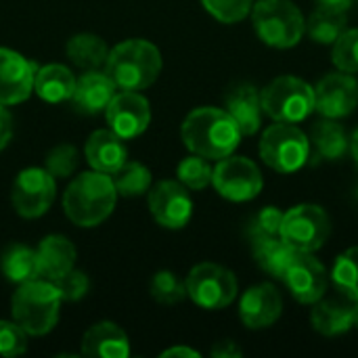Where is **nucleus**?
<instances>
[{
  "label": "nucleus",
  "instance_id": "obj_28",
  "mask_svg": "<svg viewBox=\"0 0 358 358\" xmlns=\"http://www.w3.org/2000/svg\"><path fill=\"white\" fill-rule=\"evenodd\" d=\"M0 271L10 283H27L31 279H38V260L36 250L23 243L8 245L0 256Z\"/></svg>",
  "mask_w": 358,
  "mask_h": 358
},
{
  "label": "nucleus",
  "instance_id": "obj_5",
  "mask_svg": "<svg viewBox=\"0 0 358 358\" xmlns=\"http://www.w3.org/2000/svg\"><path fill=\"white\" fill-rule=\"evenodd\" d=\"M250 15L256 36L273 48H292L306 34V19L292 0H258Z\"/></svg>",
  "mask_w": 358,
  "mask_h": 358
},
{
  "label": "nucleus",
  "instance_id": "obj_18",
  "mask_svg": "<svg viewBox=\"0 0 358 358\" xmlns=\"http://www.w3.org/2000/svg\"><path fill=\"white\" fill-rule=\"evenodd\" d=\"M84 155L92 170L111 176L128 162V147L113 130H96L88 136Z\"/></svg>",
  "mask_w": 358,
  "mask_h": 358
},
{
  "label": "nucleus",
  "instance_id": "obj_25",
  "mask_svg": "<svg viewBox=\"0 0 358 358\" xmlns=\"http://www.w3.org/2000/svg\"><path fill=\"white\" fill-rule=\"evenodd\" d=\"M73 88H76V78H73L71 69H67L65 65L50 63V65H44V67L36 69L34 92L42 101H46V103L71 101Z\"/></svg>",
  "mask_w": 358,
  "mask_h": 358
},
{
  "label": "nucleus",
  "instance_id": "obj_34",
  "mask_svg": "<svg viewBox=\"0 0 358 358\" xmlns=\"http://www.w3.org/2000/svg\"><path fill=\"white\" fill-rule=\"evenodd\" d=\"M78 164H80V153L69 143L52 147L46 153V159H44V168L55 178H71L76 174V170H78Z\"/></svg>",
  "mask_w": 358,
  "mask_h": 358
},
{
  "label": "nucleus",
  "instance_id": "obj_13",
  "mask_svg": "<svg viewBox=\"0 0 358 358\" xmlns=\"http://www.w3.org/2000/svg\"><path fill=\"white\" fill-rule=\"evenodd\" d=\"M109 130L124 141L141 136L151 124V105L138 90H120L105 109Z\"/></svg>",
  "mask_w": 358,
  "mask_h": 358
},
{
  "label": "nucleus",
  "instance_id": "obj_38",
  "mask_svg": "<svg viewBox=\"0 0 358 358\" xmlns=\"http://www.w3.org/2000/svg\"><path fill=\"white\" fill-rule=\"evenodd\" d=\"M55 285H57V289H59L63 302H78V300H82V298L88 294V289H90V281H88L86 273L76 271V268H71V271L65 273L61 279H57Z\"/></svg>",
  "mask_w": 358,
  "mask_h": 358
},
{
  "label": "nucleus",
  "instance_id": "obj_35",
  "mask_svg": "<svg viewBox=\"0 0 358 358\" xmlns=\"http://www.w3.org/2000/svg\"><path fill=\"white\" fill-rule=\"evenodd\" d=\"M331 57L340 71L357 73L358 71V29H346L334 44Z\"/></svg>",
  "mask_w": 358,
  "mask_h": 358
},
{
  "label": "nucleus",
  "instance_id": "obj_30",
  "mask_svg": "<svg viewBox=\"0 0 358 358\" xmlns=\"http://www.w3.org/2000/svg\"><path fill=\"white\" fill-rule=\"evenodd\" d=\"M113 187L122 197H141L151 189V170L141 162H126L117 172L111 174Z\"/></svg>",
  "mask_w": 358,
  "mask_h": 358
},
{
  "label": "nucleus",
  "instance_id": "obj_36",
  "mask_svg": "<svg viewBox=\"0 0 358 358\" xmlns=\"http://www.w3.org/2000/svg\"><path fill=\"white\" fill-rule=\"evenodd\" d=\"M206 10L220 23H239L250 13L256 0H201Z\"/></svg>",
  "mask_w": 358,
  "mask_h": 358
},
{
  "label": "nucleus",
  "instance_id": "obj_45",
  "mask_svg": "<svg viewBox=\"0 0 358 358\" xmlns=\"http://www.w3.org/2000/svg\"><path fill=\"white\" fill-rule=\"evenodd\" d=\"M355 327L358 329V300L355 302Z\"/></svg>",
  "mask_w": 358,
  "mask_h": 358
},
{
  "label": "nucleus",
  "instance_id": "obj_23",
  "mask_svg": "<svg viewBox=\"0 0 358 358\" xmlns=\"http://www.w3.org/2000/svg\"><path fill=\"white\" fill-rule=\"evenodd\" d=\"M310 325L315 331L327 338L342 336L355 327V302L327 298L325 296L313 304L310 310Z\"/></svg>",
  "mask_w": 358,
  "mask_h": 358
},
{
  "label": "nucleus",
  "instance_id": "obj_47",
  "mask_svg": "<svg viewBox=\"0 0 358 358\" xmlns=\"http://www.w3.org/2000/svg\"><path fill=\"white\" fill-rule=\"evenodd\" d=\"M357 2H358V0H357Z\"/></svg>",
  "mask_w": 358,
  "mask_h": 358
},
{
  "label": "nucleus",
  "instance_id": "obj_8",
  "mask_svg": "<svg viewBox=\"0 0 358 358\" xmlns=\"http://www.w3.org/2000/svg\"><path fill=\"white\" fill-rule=\"evenodd\" d=\"M187 298L193 300L203 310H222L231 306L237 298V279L235 275L220 264L201 262L193 266L187 275Z\"/></svg>",
  "mask_w": 358,
  "mask_h": 358
},
{
  "label": "nucleus",
  "instance_id": "obj_12",
  "mask_svg": "<svg viewBox=\"0 0 358 358\" xmlns=\"http://www.w3.org/2000/svg\"><path fill=\"white\" fill-rule=\"evenodd\" d=\"M147 201L153 220L170 231L185 229L193 216L191 193L178 180H159L149 189Z\"/></svg>",
  "mask_w": 358,
  "mask_h": 358
},
{
  "label": "nucleus",
  "instance_id": "obj_14",
  "mask_svg": "<svg viewBox=\"0 0 358 358\" xmlns=\"http://www.w3.org/2000/svg\"><path fill=\"white\" fill-rule=\"evenodd\" d=\"M283 281L289 289V294L300 304H315L319 302L327 292V271L325 266L315 258L313 252H296L292 258Z\"/></svg>",
  "mask_w": 358,
  "mask_h": 358
},
{
  "label": "nucleus",
  "instance_id": "obj_46",
  "mask_svg": "<svg viewBox=\"0 0 358 358\" xmlns=\"http://www.w3.org/2000/svg\"><path fill=\"white\" fill-rule=\"evenodd\" d=\"M357 197H358V187H357Z\"/></svg>",
  "mask_w": 358,
  "mask_h": 358
},
{
  "label": "nucleus",
  "instance_id": "obj_39",
  "mask_svg": "<svg viewBox=\"0 0 358 358\" xmlns=\"http://www.w3.org/2000/svg\"><path fill=\"white\" fill-rule=\"evenodd\" d=\"M281 222H283V212L275 206H266L256 214L250 233L252 237H281Z\"/></svg>",
  "mask_w": 358,
  "mask_h": 358
},
{
  "label": "nucleus",
  "instance_id": "obj_40",
  "mask_svg": "<svg viewBox=\"0 0 358 358\" xmlns=\"http://www.w3.org/2000/svg\"><path fill=\"white\" fill-rule=\"evenodd\" d=\"M15 132V124H13V115L8 113L6 105H0V151L10 143Z\"/></svg>",
  "mask_w": 358,
  "mask_h": 358
},
{
  "label": "nucleus",
  "instance_id": "obj_20",
  "mask_svg": "<svg viewBox=\"0 0 358 358\" xmlns=\"http://www.w3.org/2000/svg\"><path fill=\"white\" fill-rule=\"evenodd\" d=\"M224 109L235 120L243 136H254L262 126L260 90L252 84H239L224 96Z\"/></svg>",
  "mask_w": 358,
  "mask_h": 358
},
{
  "label": "nucleus",
  "instance_id": "obj_44",
  "mask_svg": "<svg viewBox=\"0 0 358 358\" xmlns=\"http://www.w3.org/2000/svg\"><path fill=\"white\" fill-rule=\"evenodd\" d=\"M350 153H352L355 162H357V164H358V128H357V130H355L352 138H350Z\"/></svg>",
  "mask_w": 358,
  "mask_h": 358
},
{
  "label": "nucleus",
  "instance_id": "obj_31",
  "mask_svg": "<svg viewBox=\"0 0 358 358\" xmlns=\"http://www.w3.org/2000/svg\"><path fill=\"white\" fill-rule=\"evenodd\" d=\"M331 279L336 287L352 302L358 300V245L348 248L344 254L336 258L331 268Z\"/></svg>",
  "mask_w": 358,
  "mask_h": 358
},
{
  "label": "nucleus",
  "instance_id": "obj_9",
  "mask_svg": "<svg viewBox=\"0 0 358 358\" xmlns=\"http://www.w3.org/2000/svg\"><path fill=\"white\" fill-rule=\"evenodd\" d=\"M331 235L329 214L317 203H300L283 212L281 239L298 252H319Z\"/></svg>",
  "mask_w": 358,
  "mask_h": 358
},
{
  "label": "nucleus",
  "instance_id": "obj_3",
  "mask_svg": "<svg viewBox=\"0 0 358 358\" xmlns=\"http://www.w3.org/2000/svg\"><path fill=\"white\" fill-rule=\"evenodd\" d=\"M117 90H145L162 73V52L143 38H130L109 50L103 69Z\"/></svg>",
  "mask_w": 358,
  "mask_h": 358
},
{
  "label": "nucleus",
  "instance_id": "obj_37",
  "mask_svg": "<svg viewBox=\"0 0 358 358\" xmlns=\"http://www.w3.org/2000/svg\"><path fill=\"white\" fill-rule=\"evenodd\" d=\"M25 350L27 331L17 321H0V357H19Z\"/></svg>",
  "mask_w": 358,
  "mask_h": 358
},
{
  "label": "nucleus",
  "instance_id": "obj_27",
  "mask_svg": "<svg viewBox=\"0 0 358 358\" xmlns=\"http://www.w3.org/2000/svg\"><path fill=\"white\" fill-rule=\"evenodd\" d=\"M65 52H67L69 61L84 71L105 67L107 57H109V48H107L105 40L96 34H88V31L71 36L67 40Z\"/></svg>",
  "mask_w": 358,
  "mask_h": 358
},
{
  "label": "nucleus",
  "instance_id": "obj_42",
  "mask_svg": "<svg viewBox=\"0 0 358 358\" xmlns=\"http://www.w3.org/2000/svg\"><path fill=\"white\" fill-rule=\"evenodd\" d=\"M162 357H164V358H168V357H191V358H197V357H199V352H197V350H193V348L176 346V348H168V350H164V352H162Z\"/></svg>",
  "mask_w": 358,
  "mask_h": 358
},
{
  "label": "nucleus",
  "instance_id": "obj_24",
  "mask_svg": "<svg viewBox=\"0 0 358 358\" xmlns=\"http://www.w3.org/2000/svg\"><path fill=\"white\" fill-rule=\"evenodd\" d=\"M308 141H310V149H315V155L325 162H338L350 149V138L346 128L338 124V120H329V117H323L313 126Z\"/></svg>",
  "mask_w": 358,
  "mask_h": 358
},
{
  "label": "nucleus",
  "instance_id": "obj_10",
  "mask_svg": "<svg viewBox=\"0 0 358 358\" xmlns=\"http://www.w3.org/2000/svg\"><path fill=\"white\" fill-rule=\"evenodd\" d=\"M212 185L220 197L235 203H243L260 195L264 187V178L260 168L252 159L231 153L218 159L212 174Z\"/></svg>",
  "mask_w": 358,
  "mask_h": 358
},
{
  "label": "nucleus",
  "instance_id": "obj_16",
  "mask_svg": "<svg viewBox=\"0 0 358 358\" xmlns=\"http://www.w3.org/2000/svg\"><path fill=\"white\" fill-rule=\"evenodd\" d=\"M36 65L13 48H0V105H19L34 92Z\"/></svg>",
  "mask_w": 358,
  "mask_h": 358
},
{
  "label": "nucleus",
  "instance_id": "obj_15",
  "mask_svg": "<svg viewBox=\"0 0 358 358\" xmlns=\"http://www.w3.org/2000/svg\"><path fill=\"white\" fill-rule=\"evenodd\" d=\"M358 105V82L346 71L327 73L315 86V111L329 120L350 115Z\"/></svg>",
  "mask_w": 358,
  "mask_h": 358
},
{
  "label": "nucleus",
  "instance_id": "obj_32",
  "mask_svg": "<svg viewBox=\"0 0 358 358\" xmlns=\"http://www.w3.org/2000/svg\"><path fill=\"white\" fill-rule=\"evenodd\" d=\"M212 174L214 168L210 166V159L195 153L185 157L176 168V180L182 182L189 191H203L206 187H210Z\"/></svg>",
  "mask_w": 358,
  "mask_h": 358
},
{
  "label": "nucleus",
  "instance_id": "obj_4",
  "mask_svg": "<svg viewBox=\"0 0 358 358\" xmlns=\"http://www.w3.org/2000/svg\"><path fill=\"white\" fill-rule=\"evenodd\" d=\"M61 294L52 281L31 279L21 283L10 300V315L27 336H46L61 315Z\"/></svg>",
  "mask_w": 358,
  "mask_h": 358
},
{
  "label": "nucleus",
  "instance_id": "obj_33",
  "mask_svg": "<svg viewBox=\"0 0 358 358\" xmlns=\"http://www.w3.org/2000/svg\"><path fill=\"white\" fill-rule=\"evenodd\" d=\"M149 292L159 304H178L187 298V285L172 271H159L149 283Z\"/></svg>",
  "mask_w": 358,
  "mask_h": 358
},
{
  "label": "nucleus",
  "instance_id": "obj_43",
  "mask_svg": "<svg viewBox=\"0 0 358 358\" xmlns=\"http://www.w3.org/2000/svg\"><path fill=\"white\" fill-rule=\"evenodd\" d=\"M319 6H325V8H336V10H348L352 6L355 0H317Z\"/></svg>",
  "mask_w": 358,
  "mask_h": 358
},
{
  "label": "nucleus",
  "instance_id": "obj_6",
  "mask_svg": "<svg viewBox=\"0 0 358 358\" xmlns=\"http://www.w3.org/2000/svg\"><path fill=\"white\" fill-rule=\"evenodd\" d=\"M262 111L273 122L300 124L315 111V88L296 76H279L260 90Z\"/></svg>",
  "mask_w": 358,
  "mask_h": 358
},
{
  "label": "nucleus",
  "instance_id": "obj_11",
  "mask_svg": "<svg viewBox=\"0 0 358 358\" xmlns=\"http://www.w3.org/2000/svg\"><path fill=\"white\" fill-rule=\"evenodd\" d=\"M57 195V178L46 168H25L17 174L10 201L21 218H40L48 212Z\"/></svg>",
  "mask_w": 358,
  "mask_h": 358
},
{
  "label": "nucleus",
  "instance_id": "obj_1",
  "mask_svg": "<svg viewBox=\"0 0 358 358\" xmlns=\"http://www.w3.org/2000/svg\"><path fill=\"white\" fill-rule=\"evenodd\" d=\"M180 136L185 147L210 162H218L231 153L241 143V130L227 109L218 107H197L193 109L182 126Z\"/></svg>",
  "mask_w": 358,
  "mask_h": 358
},
{
  "label": "nucleus",
  "instance_id": "obj_19",
  "mask_svg": "<svg viewBox=\"0 0 358 358\" xmlns=\"http://www.w3.org/2000/svg\"><path fill=\"white\" fill-rule=\"evenodd\" d=\"M76 245L63 235H48L36 248L38 279L57 281L71 268H76Z\"/></svg>",
  "mask_w": 358,
  "mask_h": 358
},
{
  "label": "nucleus",
  "instance_id": "obj_26",
  "mask_svg": "<svg viewBox=\"0 0 358 358\" xmlns=\"http://www.w3.org/2000/svg\"><path fill=\"white\" fill-rule=\"evenodd\" d=\"M298 250H294L289 243H285L281 237H252V254L256 264L273 279H281L296 256Z\"/></svg>",
  "mask_w": 358,
  "mask_h": 358
},
{
  "label": "nucleus",
  "instance_id": "obj_41",
  "mask_svg": "<svg viewBox=\"0 0 358 358\" xmlns=\"http://www.w3.org/2000/svg\"><path fill=\"white\" fill-rule=\"evenodd\" d=\"M212 357L214 358H237L241 357V350L235 342L231 340H222L212 348Z\"/></svg>",
  "mask_w": 358,
  "mask_h": 358
},
{
  "label": "nucleus",
  "instance_id": "obj_2",
  "mask_svg": "<svg viewBox=\"0 0 358 358\" xmlns=\"http://www.w3.org/2000/svg\"><path fill=\"white\" fill-rule=\"evenodd\" d=\"M117 201V191L109 174L90 170L71 178L63 193L65 216L82 229H94L105 222Z\"/></svg>",
  "mask_w": 358,
  "mask_h": 358
},
{
  "label": "nucleus",
  "instance_id": "obj_7",
  "mask_svg": "<svg viewBox=\"0 0 358 358\" xmlns=\"http://www.w3.org/2000/svg\"><path fill=\"white\" fill-rule=\"evenodd\" d=\"M258 151L271 170L294 174L306 166L310 157V141L296 124L275 122L262 132Z\"/></svg>",
  "mask_w": 358,
  "mask_h": 358
},
{
  "label": "nucleus",
  "instance_id": "obj_17",
  "mask_svg": "<svg viewBox=\"0 0 358 358\" xmlns=\"http://www.w3.org/2000/svg\"><path fill=\"white\" fill-rule=\"evenodd\" d=\"M283 298L273 283H258L243 292L239 300V319L248 329H266L279 321Z\"/></svg>",
  "mask_w": 358,
  "mask_h": 358
},
{
  "label": "nucleus",
  "instance_id": "obj_29",
  "mask_svg": "<svg viewBox=\"0 0 358 358\" xmlns=\"http://www.w3.org/2000/svg\"><path fill=\"white\" fill-rule=\"evenodd\" d=\"M346 10H336V8H325L319 6L310 17L306 19V34L310 40L317 44H334L348 27H346Z\"/></svg>",
  "mask_w": 358,
  "mask_h": 358
},
{
  "label": "nucleus",
  "instance_id": "obj_22",
  "mask_svg": "<svg viewBox=\"0 0 358 358\" xmlns=\"http://www.w3.org/2000/svg\"><path fill=\"white\" fill-rule=\"evenodd\" d=\"M82 355L92 358H126L130 355V342L120 325L101 321L84 334Z\"/></svg>",
  "mask_w": 358,
  "mask_h": 358
},
{
  "label": "nucleus",
  "instance_id": "obj_21",
  "mask_svg": "<svg viewBox=\"0 0 358 358\" xmlns=\"http://www.w3.org/2000/svg\"><path fill=\"white\" fill-rule=\"evenodd\" d=\"M117 92L115 84L105 71L92 69L76 78V88L71 94V103L82 113H99L105 111L113 94Z\"/></svg>",
  "mask_w": 358,
  "mask_h": 358
}]
</instances>
